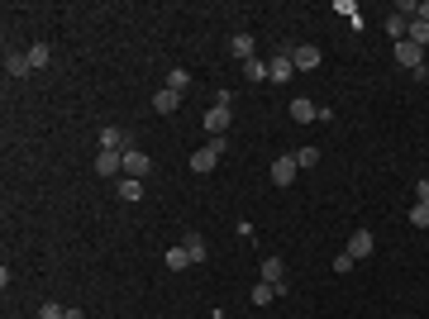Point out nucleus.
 <instances>
[{
    "label": "nucleus",
    "instance_id": "25",
    "mask_svg": "<svg viewBox=\"0 0 429 319\" xmlns=\"http://www.w3.org/2000/svg\"><path fill=\"white\" fill-rule=\"evenodd\" d=\"M291 158L300 162V167H315V162H320V148H315V143H305V148H296Z\"/></svg>",
    "mask_w": 429,
    "mask_h": 319
},
{
    "label": "nucleus",
    "instance_id": "27",
    "mask_svg": "<svg viewBox=\"0 0 429 319\" xmlns=\"http://www.w3.org/2000/svg\"><path fill=\"white\" fill-rule=\"evenodd\" d=\"M38 319H67V310H62L57 300H43V310H38Z\"/></svg>",
    "mask_w": 429,
    "mask_h": 319
},
{
    "label": "nucleus",
    "instance_id": "4",
    "mask_svg": "<svg viewBox=\"0 0 429 319\" xmlns=\"http://www.w3.org/2000/svg\"><path fill=\"white\" fill-rule=\"evenodd\" d=\"M291 77H296V62H291V53H277V57L268 62V81H272V86H286Z\"/></svg>",
    "mask_w": 429,
    "mask_h": 319
},
{
    "label": "nucleus",
    "instance_id": "24",
    "mask_svg": "<svg viewBox=\"0 0 429 319\" xmlns=\"http://www.w3.org/2000/svg\"><path fill=\"white\" fill-rule=\"evenodd\" d=\"M243 77L248 81H268V62H263V57H248V62H243Z\"/></svg>",
    "mask_w": 429,
    "mask_h": 319
},
{
    "label": "nucleus",
    "instance_id": "16",
    "mask_svg": "<svg viewBox=\"0 0 429 319\" xmlns=\"http://www.w3.org/2000/svg\"><path fill=\"white\" fill-rule=\"evenodd\" d=\"M119 200H124V205H138V200H143V181H134V177H119Z\"/></svg>",
    "mask_w": 429,
    "mask_h": 319
},
{
    "label": "nucleus",
    "instance_id": "17",
    "mask_svg": "<svg viewBox=\"0 0 429 319\" xmlns=\"http://www.w3.org/2000/svg\"><path fill=\"white\" fill-rule=\"evenodd\" d=\"M182 248L191 253V262H205V258H210V248H205V239H201V234H187V239H182Z\"/></svg>",
    "mask_w": 429,
    "mask_h": 319
},
{
    "label": "nucleus",
    "instance_id": "30",
    "mask_svg": "<svg viewBox=\"0 0 429 319\" xmlns=\"http://www.w3.org/2000/svg\"><path fill=\"white\" fill-rule=\"evenodd\" d=\"M415 20H425V24H429V0H420V15H415Z\"/></svg>",
    "mask_w": 429,
    "mask_h": 319
},
{
    "label": "nucleus",
    "instance_id": "21",
    "mask_svg": "<svg viewBox=\"0 0 429 319\" xmlns=\"http://www.w3.org/2000/svg\"><path fill=\"white\" fill-rule=\"evenodd\" d=\"M405 38H410L415 48H425V53H429V24H425V20H410V34H405Z\"/></svg>",
    "mask_w": 429,
    "mask_h": 319
},
{
    "label": "nucleus",
    "instance_id": "13",
    "mask_svg": "<svg viewBox=\"0 0 429 319\" xmlns=\"http://www.w3.org/2000/svg\"><path fill=\"white\" fill-rule=\"evenodd\" d=\"M229 119H234V114H229V110H224V105H214L210 114H205V129H210V138H219V133L229 129Z\"/></svg>",
    "mask_w": 429,
    "mask_h": 319
},
{
    "label": "nucleus",
    "instance_id": "26",
    "mask_svg": "<svg viewBox=\"0 0 429 319\" xmlns=\"http://www.w3.org/2000/svg\"><path fill=\"white\" fill-rule=\"evenodd\" d=\"M410 224H415V229H429V205H425V200L410 205Z\"/></svg>",
    "mask_w": 429,
    "mask_h": 319
},
{
    "label": "nucleus",
    "instance_id": "9",
    "mask_svg": "<svg viewBox=\"0 0 429 319\" xmlns=\"http://www.w3.org/2000/svg\"><path fill=\"white\" fill-rule=\"evenodd\" d=\"M101 148H106V153H129L124 129H119V124H106V129H101Z\"/></svg>",
    "mask_w": 429,
    "mask_h": 319
},
{
    "label": "nucleus",
    "instance_id": "11",
    "mask_svg": "<svg viewBox=\"0 0 429 319\" xmlns=\"http://www.w3.org/2000/svg\"><path fill=\"white\" fill-rule=\"evenodd\" d=\"M291 119H296V124H310V119H320V110H315V101L296 96V101H291Z\"/></svg>",
    "mask_w": 429,
    "mask_h": 319
},
{
    "label": "nucleus",
    "instance_id": "22",
    "mask_svg": "<svg viewBox=\"0 0 429 319\" xmlns=\"http://www.w3.org/2000/svg\"><path fill=\"white\" fill-rule=\"evenodd\" d=\"M248 300H253V305H272V300H277V286H272V281H258V286L248 291Z\"/></svg>",
    "mask_w": 429,
    "mask_h": 319
},
{
    "label": "nucleus",
    "instance_id": "14",
    "mask_svg": "<svg viewBox=\"0 0 429 319\" xmlns=\"http://www.w3.org/2000/svg\"><path fill=\"white\" fill-rule=\"evenodd\" d=\"M162 262H167V272H187V267H191V253L177 243V248H167V253H162Z\"/></svg>",
    "mask_w": 429,
    "mask_h": 319
},
{
    "label": "nucleus",
    "instance_id": "29",
    "mask_svg": "<svg viewBox=\"0 0 429 319\" xmlns=\"http://www.w3.org/2000/svg\"><path fill=\"white\" fill-rule=\"evenodd\" d=\"M415 195H420V200L429 205V177H420V181H415Z\"/></svg>",
    "mask_w": 429,
    "mask_h": 319
},
{
    "label": "nucleus",
    "instance_id": "12",
    "mask_svg": "<svg viewBox=\"0 0 429 319\" xmlns=\"http://www.w3.org/2000/svg\"><path fill=\"white\" fill-rule=\"evenodd\" d=\"M177 105H182V96H177V91H167V86L153 91V110H158V114H177Z\"/></svg>",
    "mask_w": 429,
    "mask_h": 319
},
{
    "label": "nucleus",
    "instance_id": "7",
    "mask_svg": "<svg viewBox=\"0 0 429 319\" xmlns=\"http://www.w3.org/2000/svg\"><path fill=\"white\" fill-rule=\"evenodd\" d=\"M153 172V162H148V153H138V148H129L124 153V177H134V181H143Z\"/></svg>",
    "mask_w": 429,
    "mask_h": 319
},
{
    "label": "nucleus",
    "instance_id": "6",
    "mask_svg": "<svg viewBox=\"0 0 429 319\" xmlns=\"http://www.w3.org/2000/svg\"><path fill=\"white\" fill-rule=\"evenodd\" d=\"M296 172H300V162H296L291 153H286V158H277V162H272V186H291Z\"/></svg>",
    "mask_w": 429,
    "mask_h": 319
},
{
    "label": "nucleus",
    "instance_id": "5",
    "mask_svg": "<svg viewBox=\"0 0 429 319\" xmlns=\"http://www.w3.org/2000/svg\"><path fill=\"white\" fill-rule=\"evenodd\" d=\"M291 62H296V72H315V67H320V48H315V43H296Z\"/></svg>",
    "mask_w": 429,
    "mask_h": 319
},
{
    "label": "nucleus",
    "instance_id": "8",
    "mask_svg": "<svg viewBox=\"0 0 429 319\" xmlns=\"http://www.w3.org/2000/svg\"><path fill=\"white\" fill-rule=\"evenodd\" d=\"M263 281H272L277 295H286V262L282 258H263Z\"/></svg>",
    "mask_w": 429,
    "mask_h": 319
},
{
    "label": "nucleus",
    "instance_id": "1",
    "mask_svg": "<svg viewBox=\"0 0 429 319\" xmlns=\"http://www.w3.org/2000/svg\"><path fill=\"white\" fill-rule=\"evenodd\" d=\"M224 148H229V138H224V133H219V138H210V143H205V148H196V153H191V172H196V177H205V172H214V167H219V158H224Z\"/></svg>",
    "mask_w": 429,
    "mask_h": 319
},
{
    "label": "nucleus",
    "instance_id": "15",
    "mask_svg": "<svg viewBox=\"0 0 429 319\" xmlns=\"http://www.w3.org/2000/svg\"><path fill=\"white\" fill-rule=\"evenodd\" d=\"M29 53H5V77H29Z\"/></svg>",
    "mask_w": 429,
    "mask_h": 319
},
{
    "label": "nucleus",
    "instance_id": "10",
    "mask_svg": "<svg viewBox=\"0 0 429 319\" xmlns=\"http://www.w3.org/2000/svg\"><path fill=\"white\" fill-rule=\"evenodd\" d=\"M96 172H101V177H124V153H106V148H101V153H96Z\"/></svg>",
    "mask_w": 429,
    "mask_h": 319
},
{
    "label": "nucleus",
    "instance_id": "20",
    "mask_svg": "<svg viewBox=\"0 0 429 319\" xmlns=\"http://www.w3.org/2000/svg\"><path fill=\"white\" fill-rule=\"evenodd\" d=\"M386 34H391V43H401L405 34H410V20L405 15H386Z\"/></svg>",
    "mask_w": 429,
    "mask_h": 319
},
{
    "label": "nucleus",
    "instance_id": "28",
    "mask_svg": "<svg viewBox=\"0 0 429 319\" xmlns=\"http://www.w3.org/2000/svg\"><path fill=\"white\" fill-rule=\"evenodd\" d=\"M334 272H339V276H344V272H353V258H349V253H339V258H334Z\"/></svg>",
    "mask_w": 429,
    "mask_h": 319
},
{
    "label": "nucleus",
    "instance_id": "19",
    "mask_svg": "<svg viewBox=\"0 0 429 319\" xmlns=\"http://www.w3.org/2000/svg\"><path fill=\"white\" fill-rule=\"evenodd\" d=\"M167 91H177V96L191 91V72H187V67H172V72H167Z\"/></svg>",
    "mask_w": 429,
    "mask_h": 319
},
{
    "label": "nucleus",
    "instance_id": "3",
    "mask_svg": "<svg viewBox=\"0 0 429 319\" xmlns=\"http://www.w3.org/2000/svg\"><path fill=\"white\" fill-rule=\"evenodd\" d=\"M391 53H396V62H401L405 72H415V67H425V48H415L410 38H401V43H391Z\"/></svg>",
    "mask_w": 429,
    "mask_h": 319
},
{
    "label": "nucleus",
    "instance_id": "23",
    "mask_svg": "<svg viewBox=\"0 0 429 319\" xmlns=\"http://www.w3.org/2000/svg\"><path fill=\"white\" fill-rule=\"evenodd\" d=\"M48 62H53V48H48V43H34V48H29V67H34V72L48 67Z\"/></svg>",
    "mask_w": 429,
    "mask_h": 319
},
{
    "label": "nucleus",
    "instance_id": "18",
    "mask_svg": "<svg viewBox=\"0 0 429 319\" xmlns=\"http://www.w3.org/2000/svg\"><path fill=\"white\" fill-rule=\"evenodd\" d=\"M229 48H234V57L248 62V57H258V53H253V48H258V38H253V34H234V43H229Z\"/></svg>",
    "mask_w": 429,
    "mask_h": 319
},
{
    "label": "nucleus",
    "instance_id": "31",
    "mask_svg": "<svg viewBox=\"0 0 429 319\" xmlns=\"http://www.w3.org/2000/svg\"><path fill=\"white\" fill-rule=\"evenodd\" d=\"M67 319H86V315H81V310H67Z\"/></svg>",
    "mask_w": 429,
    "mask_h": 319
},
{
    "label": "nucleus",
    "instance_id": "2",
    "mask_svg": "<svg viewBox=\"0 0 429 319\" xmlns=\"http://www.w3.org/2000/svg\"><path fill=\"white\" fill-rule=\"evenodd\" d=\"M372 248H377V239H372V229H353V239H349V253L353 262H363V258H372Z\"/></svg>",
    "mask_w": 429,
    "mask_h": 319
}]
</instances>
